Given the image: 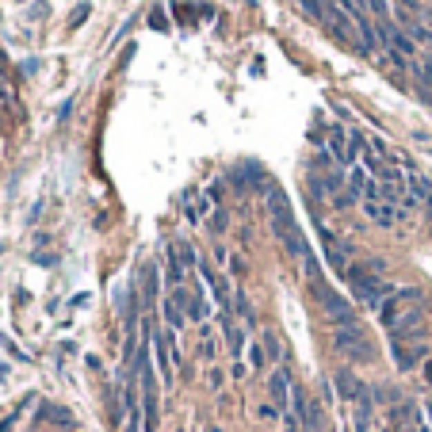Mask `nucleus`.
Here are the masks:
<instances>
[{
  "label": "nucleus",
  "instance_id": "0eeeda50",
  "mask_svg": "<svg viewBox=\"0 0 432 432\" xmlns=\"http://www.w3.org/2000/svg\"><path fill=\"white\" fill-rule=\"evenodd\" d=\"M391 356H394V364H398V371H413V367L421 364L424 356H429V344H421V341H413V344H394Z\"/></svg>",
  "mask_w": 432,
  "mask_h": 432
},
{
  "label": "nucleus",
  "instance_id": "a211bd4d",
  "mask_svg": "<svg viewBox=\"0 0 432 432\" xmlns=\"http://www.w3.org/2000/svg\"><path fill=\"white\" fill-rule=\"evenodd\" d=\"M16 421H19V409H16L12 417H4V421H0V432H12V429H16Z\"/></svg>",
  "mask_w": 432,
  "mask_h": 432
},
{
  "label": "nucleus",
  "instance_id": "2eb2a0df",
  "mask_svg": "<svg viewBox=\"0 0 432 432\" xmlns=\"http://www.w3.org/2000/svg\"><path fill=\"white\" fill-rule=\"evenodd\" d=\"M264 344H249V364H253V371H260L264 367Z\"/></svg>",
  "mask_w": 432,
  "mask_h": 432
},
{
  "label": "nucleus",
  "instance_id": "39448f33",
  "mask_svg": "<svg viewBox=\"0 0 432 432\" xmlns=\"http://www.w3.org/2000/svg\"><path fill=\"white\" fill-rule=\"evenodd\" d=\"M333 386H337V394H341L344 402H356V406H360L364 398H371V394H367V386L348 371V367H341V371L333 375Z\"/></svg>",
  "mask_w": 432,
  "mask_h": 432
},
{
  "label": "nucleus",
  "instance_id": "20e7f679",
  "mask_svg": "<svg viewBox=\"0 0 432 432\" xmlns=\"http://www.w3.org/2000/svg\"><path fill=\"white\" fill-rule=\"evenodd\" d=\"M291 413L299 417V424H302L306 432H325V421H322V409H317V402H310L306 391H299V386L291 391Z\"/></svg>",
  "mask_w": 432,
  "mask_h": 432
},
{
  "label": "nucleus",
  "instance_id": "7ed1b4c3",
  "mask_svg": "<svg viewBox=\"0 0 432 432\" xmlns=\"http://www.w3.org/2000/svg\"><path fill=\"white\" fill-rule=\"evenodd\" d=\"M417 302H421V287H394V295L379 306V322L391 329V325L406 314V306H417Z\"/></svg>",
  "mask_w": 432,
  "mask_h": 432
},
{
  "label": "nucleus",
  "instance_id": "9b49d317",
  "mask_svg": "<svg viewBox=\"0 0 432 432\" xmlns=\"http://www.w3.org/2000/svg\"><path fill=\"white\" fill-rule=\"evenodd\" d=\"M329 153H333V157H337V165H348V146H344V130H341V126H333V130H329Z\"/></svg>",
  "mask_w": 432,
  "mask_h": 432
},
{
  "label": "nucleus",
  "instance_id": "f03ea898",
  "mask_svg": "<svg viewBox=\"0 0 432 432\" xmlns=\"http://www.w3.org/2000/svg\"><path fill=\"white\" fill-rule=\"evenodd\" d=\"M333 348L341 352V356L356 360V364H371L375 360V344L367 341V333L360 329V325H352V329H333Z\"/></svg>",
  "mask_w": 432,
  "mask_h": 432
},
{
  "label": "nucleus",
  "instance_id": "4be33fe9",
  "mask_svg": "<svg viewBox=\"0 0 432 432\" xmlns=\"http://www.w3.org/2000/svg\"><path fill=\"white\" fill-rule=\"evenodd\" d=\"M424 382L432 386V364H424Z\"/></svg>",
  "mask_w": 432,
  "mask_h": 432
},
{
  "label": "nucleus",
  "instance_id": "423d86ee",
  "mask_svg": "<svg viewBox=\"0 0 432 432\" xmlns=\"http://www.w3.org/2000/svg\"><path fill=\"white\" fill-rule=\"evenodd\" d=\"M268 391H272V402H275V409L279 413H287L291 409V375H287V367H275L272 371V379H268Z\"/></svg>",
  "mask_w": 432,
  "mask_h": 432
},
{
  "label": "nucleus",
  "instance_id": "6ab92c4d",
  "mask_svg": "<svg viewBox=\"0 0 432 432\" xmlns=\"http://www.w3.org/2000/svg\"><path fill=\"white\" fill-rule=\"evenodd\" d=\"M210 226H215V230H226V210H215V218H210Z\"/></svg>",
  "mask_w": 432,
  "mask_h": 432
},
{
  "label": "nucleus",
  "instance_id": "9d476101",
  "mask_svg": "<svg viewBox=\"0 0 432 432\" xmlns=\"http://www.w3.org/2000/svg\"><path fill=\"white\" fill-rule=\"evenodd\" d=\"M157 291H161V272H157V264H146L141 268V306H153Z\"/></svg>",
  "mask_w": 432,
  "mask_h": 432
},
{
  "label": "nucleus",
  "instance_id": "4468645a",
  "mask_svg": "<svg viewBox=\"0 0 432 432\" xmlns=\"http://www.w3.org/2000/svg\"><path fill=\"white\" fill-rule=\"evenodd\" d=\"M260 344H264V356L268 360H279L283 356V344L275 341V333H264V341H260Z\"/></svg>",
  "mask_w": 432,
  "mask_h": 432
},
{
  "label": "nucleus",
  "instance_id": "ddd939ff",
  "mask_svg": "<svg viewBox=\"0 0 432 432\" xmlns=\"http://www.w3.org/2000/svg\"><path fill=\"white\" fill-rule=\"evenodd\" d=\"M188 317H191V322H207V302H203V295H191Z\"/></svg>",
  "mask_w": 432,
  "mask_h": 432
},
{
  "label": "nucleus",
  "instance_id": "f257e3e1",
  "mask_svg": "<svg viewBox=\"0 0 432 432\" xmlns=\"http://www.w3.org/2000/svg\"><path fill=\"white\" fill-rule=\"evenodd\" d=\"M310 291H314V299L322 302V310H325V317L333 322V329H352V325H360V317H356V310L348 306V299H341V295L333 291L325 279H317V283H310Z\"/></svg>",
  "mask_w": 432,
  "mask_h": 432
},
{
  "label": "nucleus",
  "instance_id": "f8f14e48",
  "mask_svg": "<svg viewBox=\"0 0 432 432\" xmlns=\"http://www.w3.org/2000/svg\"><path fill=\"white\" fill-rule=\"evenodd\" d=\"M168 257H173L176 264L184 268V272H188V268H199V260H195V249H191V245H173V249H168Z\"/></svg>",
  "mask_w": 432,
  "mask_h": 432
},
{
  "label": "nucleus",
  "instance_id": "aec40b11",
  "mask_svg": "<svg viewBox=\"0 0 432 432\" xmlns=\"http://www.w3.org/2000/svg\"><path fill=\"white\" fill-rule=\"evenodd\" d=\"M207 382H210V386H222V371H218V367H215V371L207 375Z\"/></svg>",
  "mask_w": 432,
  "mask_h": 432
},
{
  "label": "nucleus",
  "instance_id": "dca6fc26",
  "mask_svg": "<svg viewBox=\"0 0 432 432\" xmlns=\"http://www.w3.org/2000/svg\"><path fill=\"white\" fill-rule=\"evenodd\" d=\"M409 35H413L417 42H424V46L432 50V31H424V27H417V23H413V27H409Z\"/></svg>",
  "mask_w": 432,
  "mask_h": 432
},
{
  "label": "nucleus",
  "instance_id": "6e6552de",
  "mask_svg": "<svg viewBox=\"0 0 432 432\" xmlns=\"http://www.w3.org/2000/svg\"><path fill=\"white\" fill-rule=\"evenodd\" d=\"M199 275H203V283L210 287V295H215V302H218V306H222V310H233V306H230V287H226V279H222V275H218L210 264H199Z\"/></svg>",
  "mask_w": 432,
  "mask_h": 432
},
{
  "label": "nucleus",
  "instance_id": "412c9836",
  "mask_svg": "<svg viewBox=\"0 0 432 432\" xmlns=\"http://www.w3.org/2000/svg\"><path fill=\"white\" fill-rule=\"evenodd\" d=\"M398 4H406L409 12H417V8H421V4H417V0H398Z\"/></svg>",
  "mask_w": 432,
  "mask_h": 432
},
{
  "label": "nucleus",
  "instance_id": "1a4fd4ad",
  "mask_svg": "<svg viewBox=\"0 0 432 432\" xmlns=\"http://www.w3.org/2000/svg\"><path fill=\"white\" fill-rule=\"evenodd\" d=\"M364 215L371 218L375 226H394L402 218V210L391 207V203H382V199H364Z\"/></svg>",
  "mask_w": 432,
  "mask_h": 432
},
{
  "label": "nucleus",
  "instance_id": "f3484780",
  "mask_svg": "<svg viewBox=\"0 0 432 432\" xmlns=\"http://www.w3.org/2000/svg\"><path fill=\"white\" fill-rule=\"evenodd\" d=\"M283 429H287V432H302L299 417H295V413H291V409H287V413H283Z\"/></svg>",
  "mask_w": 432,
  "mask_h": 432
}]
</instances>
